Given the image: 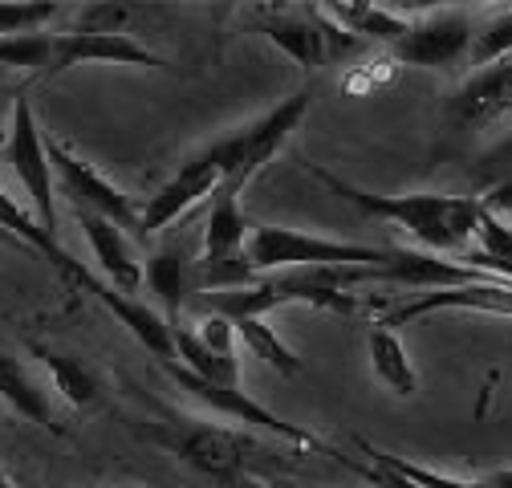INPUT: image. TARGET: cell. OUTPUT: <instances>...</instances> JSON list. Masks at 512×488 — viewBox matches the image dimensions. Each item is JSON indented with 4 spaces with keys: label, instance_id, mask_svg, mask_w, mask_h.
Here are the masks:
<instances>
[{
    "label": "cell",
    "instance_id": "277c9868",
    "mask_svg": "<svg viewBox=\"0 0 512 488\" xmlns=\"http://www.w3.org/2000/svg\"><path fill=\"white\" fill-rule=\"evenodd\" d=\"M309 102H313V94H309V90H297L293 98L277 102V106L265 110L261 118H252L248 127H240V131H232V135L208 143V155L216 159V167H220V175H224L220 188L244 192L248 179L293 139V131L301 127V118L309 114Z\"/></svg>",
    "mask_w": 512,
    "mask_h": 488
},
{
    "label": "cell",
    "instance_id": "d4e9b609",
    "mask_svg": "<svg viewBox=\"0 0 512 488\" xmlns=\"http://www.w3.org/2000/svg\"><path fill=\"white\" fill-rule=\"evenodd\" d=\"M504 57H512V9H500L488 25H480L472 53H468V61L476 70L492 66V61H504Z\"/></svg>",
    "mask_w": 512,
    "mask_h": 488
},
{
    "label": "cell",
    "instance_id": "5bb4252c",
    "mask_svg": "<svg viewBox=\"0 0 512 488\" xmlns=\"http://www.w3.org/2000/svg\"><path fill=\"white\" fill-rule=\"evenodd\" d=\"M0 403H5L9 411H17L21 419L45 427L49 436H61V423H57L53 403H49V387L5 346H0Z\"/></svg>",
    "mask_w": 512,
    "mask_h": 488
},
{
    "label": "cell",
    "instance_id": "4316f807",
    "mask_svg": "<svg viewBox=\"0 0 512 488\" xmlns=\"http://www.w3.org/2000/svg\"><path fill=\"white\" fill-rule=\"evenodd\" d=\"M472 175H476V183H480L484 192L496 188V183H512V135L500 139L496 147H488V151L472 163Z\"/></svg>",
    "mask_w": 512,
    "mask_h": 488
},
{
    "label": "cell",
    "instance_id": "52a82bcc",
    "mask_svg": "<svg viewBox=\"0 0 512 488\" xmlns=\"http://www.w3.org/2000/svg\"><path fill=\"white\" fill-rule=\"evenodd\" d=\"M45 155H49V167H53V183L61 188V196L74 204V212L106 216L122 232L126 228H139V204L126 196L118 183H110L98 167H90L86 159H78L61 139H45Z\"/></svg>",
    "mask_w": 512,
    "mask_h": 488
},
{
    "label": "cell",
    "instance_id": "4dcf8cb0",
    "mask_svg": "<svg viewBox=\"0 0 512 488\" xmlns=\"http://www.w3.org/2000/svg\"><path fill=\"white\" fill-rule=\"evenodd\" d=\"M0 488H17V480H13L5 468H0Z\"/></svg>",
    "mask_w": 512,
    "mask_h": 488
},
{
    "label": "cell",
    "instance_id": "ac0fdd59",
    "mask_svg": "<svg viewBox=\"0 0 512 488\" xmlns=\"http://www.w3.org/2000/svg\"><path fill=\"white\" fill-rule=\"evenodd\" d=\"M143 285L159 297L163 305V318L171 326H179V310L187 305L191 297V257L179 249V244H171V249H159L147 265H143Z\"/></svg>",
    "mask_w": 512,
    "mask_h": 488
},
{
    "label": "cell",
    "instance_id": "d6986e66",
    "mask_svg": "<svg viewBox=\"0 0 512 488\" xmlns=\"http://www.w3.org/2000/svg\"><path fill=\"white\" fill-rule=\"evenodd\" d=\"M334 25H342L350 37L366 41H382V45H395L403 41L411 13H395V9H378V5H326L322 9Z\"/></svg>",
    "mask_w": 512,
    "mask_h": 488
},
{
    "label": "cell",
    "instance_id": "603a6c76",
    "mask_svg": "<svg viewBox=\"0 0 512 488\" xmlns=\"http://www.w3.org/2000/svg\"><path fill=\"white\" fill-rule=\"evenodd\" d=\"M358 448L370 456V464L395 472V476L407 480L411 488H484V480H456V476H447V472L411 464V460H403V456H395V452H387V448H374L370 440H358Z\"/></svg>",
    "mask_w": 512,
    "mask_h": 488
},
{
    "label": "cell",
    "instance_id": "ba28073f",
    "mask_svg": "<svg viewBox=\"0 0 512 488\" xmlns=\"http://www.w3.org/2000/svg\"><path fill=\"white\" fill-rule=\"evenodd\" d=\"M472 41H476L472 13L431 9V13H411V25H407L403 41L391 45V53H395V61H403V66L447 70V66H456L460 57L472 53Z\"/></svg>",
    "mask_w": 512,
    "mask_h": 488
},
{
    "label": "cell",
    "instance_id": "9c48e42d",
    "mask_svg": "<svg viewBox=\"0 0 512 488\" xmlns=\"http://www.w3.org/2000/svg\"><path fill=\"white\" fill-rule=\"evenodd\" d=\"M90 61H110V66H135V70H171V61L135 41L131 33H94V29H70L53 33V53L41 82H53L74 66H90Z\"/></svg>",
    "mask_w": 512,
    "mask_h": 488
},
{
    "label": "cell",
    "instance_id": "8992f818",
    "mask_svg": "<svg viewBox=\"0 0 512 488\" xmlns=\"http://www.w3.org/2000/svg\"><path fill=\"white\" fill-rule=\"evenodd\" d=\"M159 366L175 379L179 391H187L196 403H204L212 415H224V419L244 423V427H256V432H269V436H277V440H289L293 448H309V452H330V456H338L334 448H326L313 432H305V427L281 419V415L269 411L265 403H256L244 387H216V383H208V379H196L191 371H183L179 362H159Z\"/></svg>",
    "mask_w": 512,
    "mask_h": 488
},
{
    "label": "cell",
    "instance_id": "44dd1931",
    "mask_svg": "<svg viewBox=\"0 0 512 488\" xmlns=\"http://www.w3.org/2000/svg\"><path fill=\"white\" fill-rule=\"evenodd\" d=\"M29 350L41 358V366H45L49 379H53V391L66 399L70 407H94V403H98L102 383H98V375L90 371V366H82V362L70 358V354H57V350H49V346H41V342H33Z\"/></svg>",
    "mask_w": 512,
    "mask_h": 488
},
{
    "label": "cell",
    "instance_id": "30bf717a",
    "mask_svg": "<svg viewBox=\"0 0 512 488\" xmlns=\"http://www.w3.org/2000/svg\"><path fill=\"white\" fill-rule=\"evenodd\" d=\"M220 183H224V175H220L216 159L208 155V147L196 151L187 163H179V171L139 208V228L135 232L139 236H155V232L171 228L175 220H183L200 200H212Z\"/></svg>",
    "mask_w": 512,
    "mask_h": 488
},
{
    "label": "cell",
    "instance_id": "484cf974",
    "mask_svg": "<svg viewBox=\"0 0 512 488\" xmlns=\"http://www.w3.org/2000/svg\"><path fill=\"white\" fill-rule=\"evenodd\" d=\"M53 17H61V5H0V37L45 33Z\"/></svg>",
    "mask_w": 512,
    "mask_h": 488
},
{
    "label": "cell",
    "instance_id": "7402d4cb",
    "mask_svg": "<svg viewBox=\"0 0 512 488\" xmlns=\"http://www.w3.org/2000/svg\"><path fill=\"white\" fill-rule=\"evenodd\" d=\"M236 326V338L261 358L265 366H273L277 375H285V379H297V375H305V362L277 338V330L265 322V318H244V322H232Z\"/></svg>",
    "mask_w": 512,
    "mask_h": 488
},
{
    "label": "cell",
    "instance_id": "9a60e30c",
    "mask_svg": "<svg viewBox=\"0 0 512 488\" xmlns=\"http://www.w3.org/2000/svg\"><path fill=\"white\" fill-rule=\"evenodd\" d=\"M0 228H5L9 236H17L21 244H25V249H33V253H41L61 277H66L70 285H78V289H86L90 293V285L98 281L82 261H74L66 249H61V240H53V236H45L41 232V224L13 200V196H5V192H0Z\"/></svg>",
    "mask_w": 512,
    "mask_h": 488
},
{
    "label": "cell",
    "instance_id": "2e32d148",
    "mask_svg": "<svg viewBox=\"0 0 512 488\" xmlns=\"http://www.w3.org/2000/svg\"><path fill=\"white\" fill-rule=\"evenodd\" d=\"M366 354H370L374 379L387 391H395L399 399H415L419 395V375H415V366L407 358V346H403L399 330L374 322L370 334H366Z\"/></svg>",
    "mask_w": 512,
    "mask_h": 488
},
{
    "label": "cell",
    "instance_id": "3957f363",
    "mask_svg": "<svg viewBox=\"0 0 512 488\" xmlns=\"http://www.w3.org/2000/svg\"><path fill=\"white\" fill-rule=\"evenodd\" d=\"M244 253L256 273H285V269H387L395 261V249H374V244L334 240L301 228L261 224L252 228Z\"/></svg>",
    "mask_w": 512,
    "mask_h": 488
},
{
    "label": "cell",
    "instance_id": "ffe728a7",
    "mask_svg": "<svg viewBox=\"0 0 512 488\" xmlns=\"http://www.w3.org/2000/svg\"><path fill=\"white\" fill-rule=\"evenodd\" d=\"M171 334H175V362L183 366V371H191L196 379H208L216 387H240V362L236 358H224V354L208 350L187 322L171 326Z\"/></svg>",
    "mask_w": 512,
    "mask_h": 488
},
{
    "label": "cell",
    "instance_id": "4fadbf2b",
    "mask_svg": "<svg viewBox=\"0 0 512 488\" xmlns=\"http://www.w3.org/2000/svg\"><path fill=\"white\" fill-rule=\"evenodd\" d=\"M261 33L285 53L293 57L305 74H313L317 66L330 61V45H326V17L322 9H285V13H265L261 17Z\"/></svg>",
    "mask_w": 512,
    "mask_h": 488
},
{
    "label": "cell",
    "instance_id": "7c38bea8",
    "mask_svg": "<svg viewBox=\"0 0 512 488\" xmlns=\"http://www.w3.org/2000/svg\"><path fill=\"white\" fill-rule=\"evenodd\" d=\"M82 236L90 240V253L98 261V269L106 273V285H114L118 293L135 297L143 289V261L135 257L131 240L118 224H110L106 216H94V212H74Z\"/></svg>",
    "mask_w": 512,
    "mask_h": 488
},
{
    "label": "cell",
    "instance_id": "7a4b0ae2",
    "mask_svg": "<svg viewBox=\"0 0 512 488\" xmlns=\"http://www.w3.org/2000/svg\"><path fill=\"white\" fill-rule=\"evenodd\" d=\"M135 432L147 436L151 444H159L163 452H171L175 460H183L187 468H196L220 484H240L248 464L261 456V444L252 436L236 432V427H220L208 419H135Z\"/></svg>",
    "mask_w": 512,
    "mask_h": 488
},
{
    "label": "cell",
    "instance_id": "5b68a950",
    "mask_svg": "<svg viewBox=\"0 0 512 488\" xmlns=\"http://www.w3.org/2000/svg\"><path fill=\"white\" fill-rule=\"evenodd\" d=\"M5 163L13 167V175L21 179V188L29 196V216L41 224L45 236L57 240V204H53V167L45 155V135L37 110L29 102V90L13 94V110H9V139H5Z\"/></svg>",
    "mask_w": 512,
    "mask_h": 488
},
{
    "label": "cell",
    "instance_id": "f1b7e54d",
    "mask_svg": "<svg viewBox=\"0 0 512 488\" xmlns=\"http://www.w3.org/2000/svg\"><path fill=\"white\" fill-rule=\"evenodd\" d=\"M480 208L488 212V216H504V212H512V183H496V188H488L484 196H480Z\"/></svg>",
    "mask_w": 512,
    "mask_h": 488
},
{
    "label": "cell",
    "instance_id": "e0dca14e",
    "mask_svg": "<svg viewBox=\"0 0 512 488\" xmlns=\"http://www.w3.org/2000/svg\"><path fill=\"white\" fill-rule=\"evenodd\" d=\"M248 236H252V228H248V220H244L240 192H232V188H216L212 208H208V220H204L200 257H212V261L240 257V253H244V244H248Z\"/></svg>",
    "mask_w": 512,
    "mask_h": 488
},
{
    "label": "cell",
    "instance_id": "8fae6325",
    "mask_svg": "<svg viewBox=\"0 0 512 488\" xmlns=\"http://www.w3.org/2000/svg\"><path fill=\"white\" fill-rule=\"evenodd\" d=\"M512 110V57L476 70L447 102V118L460 127H488Z\"/></svg>",
    "mask_w": 512,
    "mask_h": 488
},
{
    "label": "cell",
    "instance_id": "f546056e",
    "mask_svg": "<svg viewBox=\"0 0 512 488\" xmlns=\"http://www.w3.org/2000/svg\"><path fill=\"white\" fill-rule=\"evenodd\" d=\"M484 488H512V468L488 472V476H484Z\"/></svg>",
    "mask_w": 512,
    "mask_h": 488
},
{
    "label": "cell",
    "instance_id": "6da1fadb",
    "mask_svg": "<svg viewBox=\"0 0 512 488\" xmlns=\"http://www.w3.org/2000/svg\"><path fill=\"white\" fill-rule=\"evenodd\" d=\"M330 196L346 200L350 208H358L362 216L387 220L395 228H403L407 236H415L423 244V253L435 257H460L464 249H472L476 240V224H480V200L472 196H435V192H411V196H378L366 192L358 183L326 171L322 163L305 159L301 163Z\"/></svg>",
    "mask_w": 512,
    "mask_h": 488
},
{
    "label": "cell",
    "instance_id": "83f0119b",
    "mask_svg": "<svg viewBox=\"0 0 512 488\" xmlns=\"http://www.w3.org/2000/svg\"><path fill=\"white\" fill-rule=\"evenodd\" d=\"M200 334V342L208 346V350H216V354H224V358H236V326L228 322V318H216V314H204L196 326H191Z\"/></svg>",
    "mask_w": 512,
    "mask_h": 488
},
{
    "label": "cell",
    "instance_id": "cb8c5ba5",
    "mask_svg": "<svg viewBox=\"0 0 512 488\" xmlns=\"http://www.w3.org/2000/svg\"><path fill=\"white\" fill-rule=\"evenodd\" d=\"M53 53V33H13L0 37V70H21V74H45Z\"/></svg>",
    "mask_w": 512,
    "mask_h": 488
}]
</instances>
